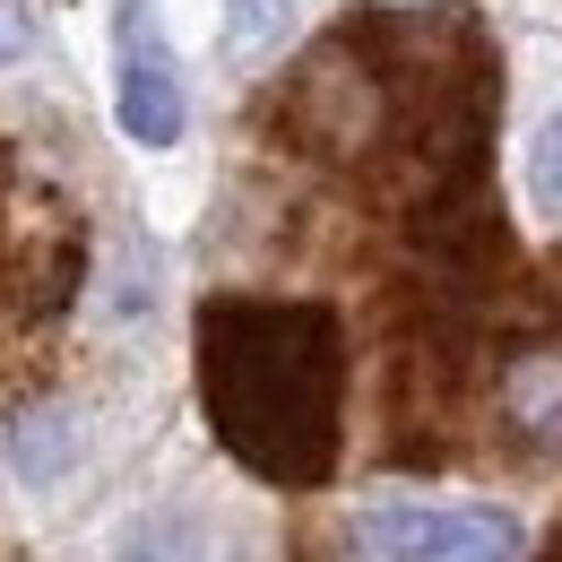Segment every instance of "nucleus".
I'll return each instance as SVG.
<instances>
[{"instance_id": "obj_5", "label": "nucleus", "mask_w": 562, "mask_h": 562, "mask_svg": "<svg viewBox=\"0 0 562 562\" xmlns=\"http://www.w3.org/2000/svg\"><path fill=\"white\" fill-rule=\"evenodd\" d=\"M502 424L528 450H562V338H537L502 363Z\"/></svg>"}, {"instance_id": "obj_1", "label": "nucleus", "mask_w": 562, "mask_h": 562, "mask_svg": "<svg viewBox=\"0 0 562 562\" xmlns=\"http://www.w3.org/2000/svg\"><path fill=\"white\" fill-rule=\"evenodd\" d=\"M200 407L234 468L260 485L312 493L338 476L347 450V329L303 294H209L200 329Z\"/></svg>"}, {"instance_id": "obj_9", "label": "nucleus", "mask_w": 562, "mask_h": 562, "mask_svg": "<svg viewBox=\"0 0 562 562\" xmlns=\"http://www.w3.org/2000/svg\"><path fill=\"white\" fill-rule=\"evenodd\" d=\"M528 294H537V321H546V338H562V251L537 269V285H528Z\"/></svg>"}, {"instance_id": "obj_7", "label": "nucleus", "mask_w": 562, "mask_h": 562, "mask_svg": "<svg viewBox=\"0 0 562 562\" xmlns=\"http://www.w3.org/2000/svg\"><path fill=\"white\" fill-rule=\"evenodd\" d=\"M303 26V0H225V61H269Z\"/></svg>"}, {"instance_id": "obj_3", "label": "nucleus", "mask_w": 562, "mask_h": 562, "mask_svg": "<svg viewBox=\"0 0 562 562\" xmlns=\"http://www.w3.org/2000/svg\"><path fill=\"white\" fill-rule=\"evenodd\" d=\"M519 519L493 502H407L381 493L355 510V562H519Z\"/></svg>"}, {"instance_id": "obj_6", "label": "nucleus", "mask_w": 562, "mask_h": 562, "mask_svg": "<svg viewBox=\"0 0 562 562\" xmlns=\"http://www.w3.org/2000/svg\"><path fill=\"white\" fill-rule=\"evenodd\" d=\"M78 450H87L78 407H26V416L9 424V468H18V485H61L78 468Z\"/></svg>"}, {"instance_id": "obj_2", "label": "nucleus", "mask_w": 562, "mask_h": 562, "mask_svg": "<svg viewBox=\"0 0 562 562\" xmlns=\"http://www.w3.org/2000/svg\"><path fill=\"white\" fill-rule=\"evenodd\" d=\"M269 131H278L294 156H312V165H372V156H381L390 87H381V61L363 53L355 26H338L329 44L303 53V70L269 95Z\"/></svg>"}, {"instance_id": "obj_10", "label": "nucleus", "mask_w": 562, "mask_h": 562, "mask_svg": "<svg viewBox=\"0 0 562 562\" xmlns=\"http://www.w3.org/2000/svg\"><path fill=\"white\" fill-rule=\"evenodd\" d=\"M26 35H35V18H26V0H0V70L26 53Z\"/></svg>"}, {"instance_id": "obj_4", "label": "nucleus", "mask_w": 562, "mask_h": 562, "mask_svg": "<svg viewBox=\"0 0 562 562\" xmlns=\"http://www.w3.org/2000/svg\"><path fill=\"white\" fill-rule=\"evenodd\" d=\"M113 122L139 147H173L191 131V87H182V61H173L165 26L147 18V0L113 9Z\"/></svg>"}, {"instance_id": "obj_8", "label": "nucleus", "mask_w": 562, "mask_h": 562, "mask_svg": "<svg viewBox=\"0 0 562 562\" xmlns=\"http://www.w3.org/2000/svg\"><path fill=\"white\" fill-rule=\"evenodd\" d=\"M528 200L562 225V113L537 131V139H528Z\"/></svg>"}]
</instances>
